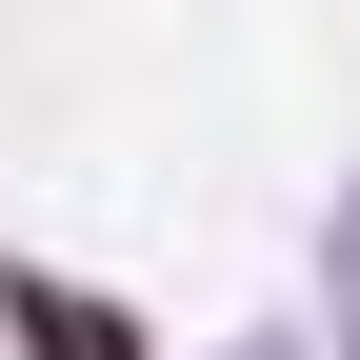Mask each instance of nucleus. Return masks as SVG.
<instances>
[{
	"instance_id": "1",
	"label": "nucleus",
	"mask_w": 360,
	"mask_h": 360,
	"mask_svg": "<svg viewBox=\"0 0 360 360\" xmlns=\"http://www.w3.org/2000/svg\"><path fill=\"white\" fill-rule=\"evenodd\" d=\"M20 340H40V360H120L101 321H80V300H20Z\"/></svg>"
}]
</instances>
